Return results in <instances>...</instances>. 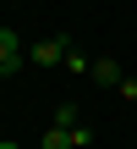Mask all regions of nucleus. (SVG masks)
Returning a JSON list of instances; mask_svg holds the SVG:
<instances>
[{
  "instance_id": "obj_1",
  "label": "nucleus",
  "mask_w": 137,
  "mask_h": 149,
  "mask_svg": "<svg viewBox=\"0 0 137 149\" xmlns=\"http://www.w3.org/2000/svg\"><path fill=\"white\" fill-rule=\"evenodd\" d=\"M22 66H27L22 33H16V28H0V77H11V72H22Z\"/></svg>"
},
{
  "instance_id": "obj_2",
  "label": "nucleus",
  "mask_w": 137,
  "mask_h": 149,
  "mask_svg": "<svg viewBox=\"0 0 137 149\" xmlns=\"http://www.w3.org/2000/svg\"><path fill=\"white\" fill-rule=\"evenodd\" d=\"M66 50H71V39H66V33H55V39L27 44V61H33V66H55V61H66Z\"/></svg>"
},
{
  "instance_id": "obj_3",
  "label": "nucleus",
  "mask_w": 137,
  "mask_h": 149,
  "mask_svg": "<svg viewBox=\"0 0 137 149\" xmlns=\"http://www.w3.org/2000/svg\"><path fill=\"white\" fill-rule=\"evenodd\" d=\"M88 77H93V83H99V88H121V77H126V72H121V61H115V55H99V61H93V72H88Z\"/></svg>"
},
{
  "instance_id": "obj_4",
  "label": "nucleus",
  "mask_w": 137,
  "mask_h": 149,
  "mask_svg": "<svg viewBox=\"0 0 137 149\" xmlns=\"http://www.w3.org/2000/svg\"><path fill=\"white\" fill-rule=\"evenodd\" d=\"M60 66H66V72H77V77H88V72H93V61H88V55H82L77 44L66 50V61H60Z\"/></svg>"
},
{
  "instance_id": "obj_5",
  "label": "nucleus",
  "mask_w": 137,
  "mask_h": 149,
  "mask_svg": "<svg viewBox=\"0 0 137 149\" xmlns=\"http://www.w3.org/2000/svg\"><path fill=\"white\" fill-rule=\"evenodd\" d=\"M55 127H82V116H77V105L66 100V105H55Z\"/></svg>"
},
{
  "instance_id": "obj_6",
  "label": "nucleus",
  "mask_w": 137,
  "mask_h": 149,
  "mask_svg": "<svg viewBox=\"0 0 137 149\" xmlns=\"http://www.w3.org/2000/svg\"><path fill=\"white\" fill-rule=\"evenodd\" d=\"M44 149H71V133H66V127H49V133H44Z\"/></svg>"
},
{
  "instance_id": "obj_7",
  "label": "nucleus",
  "mask_w": 137,
  "mask_h": 149,
  "mask_svg": "<svg viewBox=\"0 0 137 149\" xmlns=\"http://www.w3.org/2000/svg\"><path fill=\"white\" fill-rule=\"evenodd\" d=\"M121 100H137V77H121V88H115Z\"/></svg>"
},
{
  "instance_id": "obj_8",
  "label": "nucleus",
  "mask_w": 137,
  "mask_h": 149,
  "mask_svg": "<svg viewBox=\"0 0 137 149\" xmlns=\"http://www.w3.org/2000/svg\"><path fill=\"white\" fill-rule=\"evenodd\" d=\"M0 149H16V144H11V138H0Z\"/></svg>"
}]
</instances>
